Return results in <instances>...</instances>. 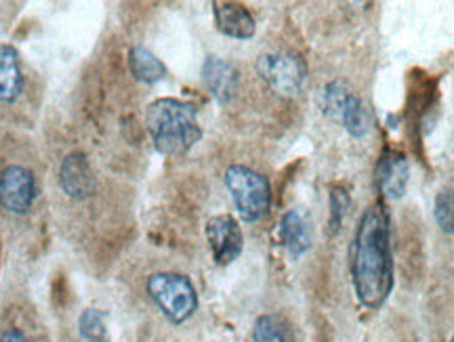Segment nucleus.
<instances>
[{
	"instance_id": "dca6fc26",
	"label": "nucleus",
	"mask_w": 454,
	"mask_h": 342,
	"mask_svg": "<svg viewBox=\"0 0 454 342\" xmlns=\"http://www.w3.org/2000/svg\"><path fill=\"white\" fill-rule=\"evenodd\" d=\"M253 340L254 342H294V332L286 319L280 315H274V313H268V315H261L257 322H254Z\"/></svg>"
},
{
	"instance_id": "f8f14e48",
	"label": "nucleus",
	"mask_w": 454,
	"mask_h": 342,
	"mask_svg": "<svg viewBox=\"0 0 454 342\" xmlns=\"http://www.w3.org/2000/svg\"><path fill=\"white\" fill-rule=\"evenodd\" d=\"M280 242L293 259L309 253L314 244V225H311V216L303 208H293L282 216Z\"/></svg>"
},
{
	"instance_id": "9b49d317",
	"label": "nucleus",
	"mask_w": 454,
	"mask_h": 342,
	"mask_svg": "<svg viewBox=\"0 0 454 342\" xmlns=\"http://www.w3.org/2000/svg\"><path fill=\"white\" fill-rule=\"evenodd\" d=\"M202 82L208 93L217 104L225 105L234 99L238 93V84H240V74L230 64L227 59L221 57H207L202 66Z\"/></svg>"
},
{
	"instance_id": "f03ea898",
	"label": "nucleus",
	"mask_w": 454,
	"mask_h": 342,
	"mask_svg": "<svg viewBox=\"0 0 454 342\" xmlns=\"http://www.w3.org/2000/svg\"><path fill=\"white\" fill-rule=\"evenodd\" d=\"M145 128L162 156H185L202 139L198 110L190 101L162 97L145 110Z\"/></svg>"
},
{
	"instance_id": "0eeeda50",
	"label": "nucleus",
	"mask_w": 454,
	"mask_h": 342,
	"mask_svg": "<svg viewBox=\"0 0 454 342\" xmlns=\"http://www.w3.org/2000/svg\"><path fill=\"white\" fill-rule=\"evenodd\" d=\"M36 198V181L24 167H7L0 173V208L9 214H27Z\"/></svg>"
},
{
	"instance_id": "f257e3e1",
	"label": "nucleus",
	"mask_w": 454,
	"mask_h": 342,
	"mask_svg": "<svg viewBox=\"0 0 454 342\" xmlns=\"http://www.w3.org/2000/svg\"><path fill=\"white\" fill-rule=\"evenodd\" d=\"M349 271L362 307L377 311L394 290L391 225L383 202H374L357 221L349 248Z\"/></svg>"
},
{
	"instance_id": "423d86ee",
	"label": "nucleus",
	"mask_w": 454,
	"mask_h": 342,
	"mask_svg": "<svg viewBox=\"0 0 454 342\" xmlns=\"http://www.w3.org/2000/svg\"><path fill=\"white\" fill-rule=\"evenodd\" d=\"M257 74L282 97H297L308 82V66L303 57L293 51H270L259 55Z\"/></svg>"
},
{
	"instance_id": "f3484780",
	"label": "nucleus",
	"mask_w": 454,
	"mask_h": 342,
	"mask_svg": "<svg viewBox=\"0 0 454 342\" xmlns=\"http://www.w3.org/2000/svg\"><path fill=\"white\" fill-rule=\"evenodd\" d=\"M78 336L82 342H112L104 311L84 309L78 317Z\"/></svg>"
},
{
	"instance_id": "4468645a",
	"label": "nucleus",
	"mask_w": 454,
	"mask_h": 342,
	"mask_svg": "<svg viewBox=\"0 0 454 342\" xmlns=\"http://www.w3.org/2000/svg\"><path fill=\"white\" fill-rule=\"evenodd\" d=\"M24 90L20 55L9 44H0V104H13Z\"/></svg>"
},
{
	"instance_id": "9d476101",
	"label": "nucleus",
	"mask_w": 454,
	"mask_h": 342,
	"mask_svg": "<svg viewBox=\"0 0 454 342\" xmlns=\"http://www.w3.org/2000/svg\"><path fill=\"white\" fill-rule=\"evenodd\" d=\"M408 176H411V164L402 152L387 150L379 158L377 168H374V181L385 198L400 199L404 196Z\"/></svg>"
},
{
	"instance_id": "7ed1b4c3",
	"label": "nucleus",
	"mask_w": 454,
	"mask_h": 342,
	"mask_svg": "<svg viewBox=\"0 0 454 342\" xmlns=\"http://www.w3.org/2000/svg\"><path fill=\"white\" fill-rule=\"evenodd\" d=\"M145 290L170 323H184L198 309L194 284L184 273L158 271L145 279Z\"/></svg>"
},
{
	"instance_id": "6ab92c4d",
	"label": "nucleus",
	"mask_w": 454,
	"mask_h": 342,
	"mask_svg": "<svg viewBox=\"0 0 454 342\" xmlns=\"http://www.w3.org/2000/svg\"><path fill=\"white\" fill-rule=\"evenodd\" d=\"M351 206V198L345 187L334 185L331 190V219H328V231L337 233L343 225L345 216L349 213Z\"/></svg>"
},
{
	"instance_id": "20e7f679",
	"label": "nucleus",
	"mask_w": 454,
	"mask_h": 342,
	"mask_svg": "<svg viewBox=\"0 0 454 342\" xmlns=\"http://www.w3.org/2000/svg\"><path fill=\"white\" fill-rule=\"evenodd\" d=\"M225 187L238 210V216L247 223H257L270 213V181L257 170L242 167V164H231L225 170Z\"/></svg>"
},
{
	"instance_id": "39448f33",
	"label": "nucleus",
	"mask_w": 454,
	"mask_h": 342,
	"mask_svg": "<svg viewBox=\"0 0 454 342\" xmlns=\"http://www.w3.org/2000/svg\"><path fill=\"white\" fill-rule=\"evenodd\" d=\"M322 110L334 122L343 124L354 139H362L371 133L374 122L371 110L343 80H333L322 90Z\"/></svg>"
},
{
	"instance_id": "a211bd4d",
	"label": "nucleus",
	"mask_w": 454,
	"mask_h": 342,
	"mask_svg": "<svg viewBox=\"0 0 454 342\" xmlns=\"http://www.w3.org/2000/svg\"><path fill=\"white\" fill-rule=\"evenodd\" d=\"M435 223L446 236H454V191H440L434 202Z\"/></svg>"
},
{
	"instance_id": "2eb2a0df",
	"label": "nucleus",
	"mask_w": 454,
	"mask_h": 342,
	"mask_svg": "<svg viewBox=\"0 0 454 342\" xmlns=\"http://www.w3.org/2000/svg\"><path fill=\"white\" fill-rule=\"evenodd\" d=\"M129 67L135 80L144 84H156L167 76V66L145 47H133L129 53Z\"/></svg>"
},
{
	"instance_id": "ddd939ff",
	"label": "nucleus",
	"mask_w": 454,
	"mask_h": 342,
	"mask_svg": "<svg viewBox=\"0 0 454 342\" xmlns=\"http://www.w3.org/2000/svg\"><path fill=\"white\" fill-rule=\"evenodd\" d=\"M213 15H215V26H217V30L230 38L248 40L254 36V32H257L254 17L251 15V11L244 7V4L213 3Z\"/></svg>"
},
{
	"instance_id": "1a4fd4ad",
	"label": "nucleus",
	"mask_w": 454,
	"mask_h": 342,
	"mask_svg": "<svg viewBox=\"0 0 454 342\" xmlns=\"http://www.w3.org/2000/svg\"><path fill=\"white\" fill-rule=\"evenodd\" d=\"M59 187L72 199H84L95 193L98 179L82 152H72L64 158L59 167Z\"/></svg>"
},
{
	"instance_id": "6e6552de",
	"label": "nucleus",
	"mask_w": 454,
	"mask_h": 342,
	"mask_svg": "<svg viewBox=\"0 0 454 342\" xmlns=\"http://www.w3.org/2000/svg\"><path fill=\"white\" fill-rule=\"evenodd\" d=\"M207 239L215 263L231 265L242 254L244 236L240 225L231 214H217L207 223Z\"/></svg>"
},
{
	"instance_id": "412c9836",
	"label": "nucleus",
	"mask_w": 454,
	"mask_h": 342,
	"mask_svg": "<svg viewBox=\"0 0 454 342\" xmlns=\"http://www.w3.org/2000/svg\"><path fill=\"white\" fill-rule=\"evenodd\" d=\"M450 342H454V334H452V338H450Z\"/></svg>"
},
{
	"instance_id": "aec40b11",
	"label": "nucleus",
	"mask_w": 454,
	"mask_h": 342,
	"mask_svg": "<svg viewBox=\"0 0 454 342\" xmlns=\"http://www.w3.org/2000/svg\"><path fill=\"white\" fill-rule=\"evenodd\" d=\"M0 342H32L27 338L26 332H21L20 328H7L0 334Z\"/></svg>"
}]
</instances>
